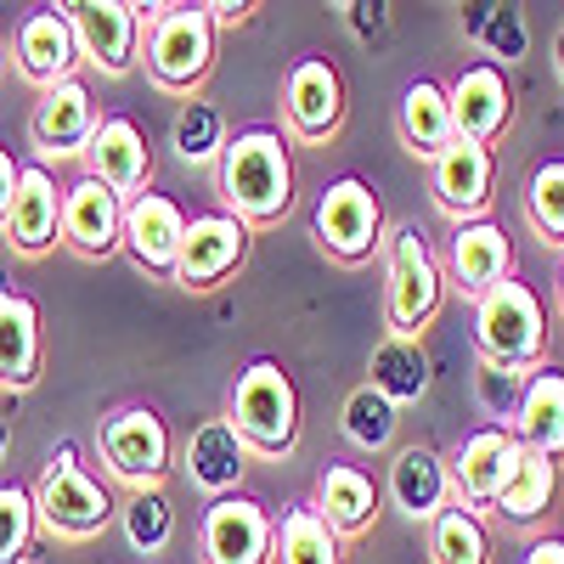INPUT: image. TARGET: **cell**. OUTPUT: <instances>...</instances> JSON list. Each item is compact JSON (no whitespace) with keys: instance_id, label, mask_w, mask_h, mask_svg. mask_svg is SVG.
I'll return each instance as SVG.
<instances>
[{"instance_id":"6da1fadb","label":"cell","mask_w":564,"mask_h":564,"mask_svg":"<svg viewBox=\"0 0 564 564\" xmlns=\"http://www.w3.org/2000/svg\"><path fill=\"white\" fill-rule=\"evenodd\" d=\"M220 198L226 215L249 220H282L294 204V164L276 130H238L226 135L220 153Z\"/></svg>"},{"instance_id":"7a4b0ae2","label":"cell","mask_w":564,"mask_h":564,"mask_svg":"<svg viewBox=\"0 0 564 564\" xmlns=\"http://www.w3.org/2000/svg\"><path fill=\"white\" fill-rule=\"evenodd\" d=\"M226 423L243 435L249 452L282 457L300 441V390H294V379L276 361H249L238 372V384H231Z\"/></svg>"},{"instance_id":"3957f363","label":"cell","mask_w":564,"mask_h":564,"mask_svg":"<svg viewBox=\"0 0 564 564\" xmlns=\"http://www.w3.org/2000/svg\"><path fill=\"white\" fill-rule=\"evenodd\" d=\"M475 339H480V356L502 372H525L542 361V345H547V311L536 300L531 282H497L491 294H480L475 305Z\"/></svg>"},{"instance_id":"277c9868","label":"cell","mask_w":564,"mask_h":564,"mask_svg":"<svg viewBox=\"0 0 564 564\" xmlns=\"http://www.w3.org/2000/svg\"><path fill=\"white\" fill-rule=\"evenodd\" d=\"M441 311V265L423 243V226H395L384 265V316L395 339H417V327Z\"/></svg>"},{"instance_id":"5b68a950","label":"cell","mask_w":564,"mask_h":564,"mask_svg":"<svg viewBox=\"0 0 564 564\" xmlns=\"http://www.w3.org/2000/svg\"><path fill=\"white\" fill-rule=\"evenodd\" d=\"M34 513L57 536H97L108 520H113V497L85 475V463L74 446H57V457L45 463V475L34 486Z\"/></svg>"},{"instance_id":"8992f818","label":"cell","mask_w":564,"mask_h":564,"mask_svg":"<svg viewBox=\"0 0 564 564\" xmlns=\"http://www.w3.org/2000/svg\"><path fill=\"white\" fill-rule=\"evenodd\" d=\"M148 68L164 90H193L215 68V23L204 7H159L148 34Z\"/></svg>"},{"instance_id":"52a82bcc","label":"cell","mask_w":564,"mask_h":564,"mask_svg":"<svg viewBox=\"0 0 564 564\" xmlns=\"http://www.w3.org/2000/svg\"><path fill=\"white\" fill-rule=\"evenodd\" d=\"M316 243L334 260H350V265L384 243V209H379L367 181L345 175L316 198Z\"/></svg>"},{"instance_id":"ba28073f","label":"cell","mask_w":564,"mask_h":564,"mask_svg":"<svg viewBox=\"0 0 564 564\" xmlns=\"http://www.w3.org/2000/svg\"><path fill=\"white\" fill-rule=\"evenodd\" d=\"M198 553L204 564H271L276 525L254 497H215L198 525Z\"/></svg>"},{"instance_id":"9c48e42d","label":"cell","mask_w":564,"mask_h":564,"mask_svg":"<svg viewBox=\"0 0 564 564\" xmlns=\"http://www.w3.org/2000/svg\"><path fill=\"white\" fill-rule=\"evenodd\" d=\"M102 457L108 468L130 486H159L164 468H170V430L153 406H119L108 423H102Z\"/></svg>"},{"instance_id":"30bf717a","label":"cell","mask_w":564,"mask_h":564,"mask_svg":"<svg viewBox=\"0 0 564 564\" xmlns=\"http://www.w3.org/2000/svg\"><path fill=\"white\" fill-rule=\"evenodd\" d=\"M249 254V226L226 209H209V215H193L186 220V238H181V260L170 271V282L181 289H215L231 271L243 265Z\"/></svg>"},{"instance_id":"8fae6325","label":"cell","mask_w":564,"mask_h":564,"mask_svg":"<svg viewBox=\"0 0 564 564\" xmlns=\"http://www.w3.org/2000/svg\"><path fill=\"white\" fill-rule=\"evenodd\" d=\"M68 29L79 40V57L97 63L102 74H124L135 63V40H141V12L130 0H68Z\"/></svg>"},{"instance_id":"7c38bea8","label":"cell","mask_w":564,"mask_h":564,"mask_svg":"<svg viewBox=\"0 0 564 564\" xmlns=\"http://www.w3.org/2000/svg\"><path fill=\"white\" fill-rule=\"evenodd\" d=\"M525 446L513 441V430H502V423H486V430H475L457 457H452V486H457V502L463 508H497L502 486L513 480V468H520Z\"/></svg>"},{"instance_id":"4fadbf2b","label":"cell","mask_w":564,"mask_h":564,"mask_svg":"<svg viewBox=\"0 0 564 564\" xmlns=\"http://www.w3.org/2000/svg\"><path fill=\"white\" fill-rule=\"evenodd\" d=\"M85 164H90V181H102L113 198H135L141 186L153 181V153H148V135H141V124L130 113H108L97 119V130H90L85 141Z\"/></svg>"},{"instance_id":"5bb4252c","label":"cell","mask_w":564,"mask_h":564,"mask_svg":"<svg viewBox=\"0 0 564 564\" xmlns=\"http://www.w3.org/2000/svg\"><path fill=\"white\" fill-rule=\"evenodd\" d=\"M452 102V130L457 141H475V148H491V141L508 130L513 119V90H508V74L497 63H475L463 68L446 90Z\"/></svg>"},{"instance_id":"9a60e30c","label":"cell","mask_w":564,"mask_h":564,"mask_svg":"<svg viewBox=\"0 0 564 564\" xmlns=\"http://www.w3.org/2000/svg\"><path fill=\"white\" fill-rule=\"evenodd\" d=\"M282 108L300 141H327L345 119V79L327 57H300L282 79Z\"/></svg>"},{"instance_id":"2e32d148","label":"cell","mask_w":564,"mask_h":564,"mask_svg":"<svg viewBox=\"0 0 564 564\" xmlns=\"http://www.w3.org/2000/svg\"><path fill=\"white\" fill-rule=\"evenodd\" d=\"M181 468H186V480H193L198 491L238 497V486L249 475V446H243V435L231 430L226 417H204L198 430L186 435V446H181Z\"/></svg>"},{"instance_id":"e0dca14e","label":"cell","mask_w":564,"mask_h":564,"mask_svg":"<svg viewBox=\"0 0 564 564\" xmlns=\"http://www.w3.org/2000/svg\"><path fill=\"white\" fill-rule=\"evenodd\" d=\"M63 243H74L90 260H102L124 243V204L102 181L79 175L74 186H63Z\"/></svg>"},{"instance_id":"ac0fdd59","label":"cell","mask_w":564,"mask_h":564,"mask_svg":"<svg viewBox=\"0 0 564 564\" xmlns=\"http://www.w3.org/2000/svg\"><path fill=\"white\" fill-rule=\"evenodd\" d=\"M0 231H7V243L18 254H45L57 243V231H63V186H57V175L45 164H23L12 215H7Z\"/></svg>"},{"instance_id":"d6986e66","label":"cell","mask_w":564,"mask_h":564,"mask_svg":"<svg viewBox=\"0 0 564 564\" xmlns=\"http://www.w3.org/2000/svg\"><path fill=\"white\" fill-rule=\"evenodd\" d=\"M181 238H186V215L175 198L164 193H135L124 204V249L135 265H148V271H175L181 260Z\"/></svg>"},{"instance_id":"ffe728a7","label":"cell","mask_w":564,"mask_h":564,"mask_svg":"<svg viewBox=\"0 0 564 564\" xmlns=\"http://www.w3.org/2000/svg\"><path fill=\"white\" fill-rule=\"evenodd\" d=\"M74 63H79V40H74L63 7H40V12H29V18L18 23V68H23L40 90L74 79Z\"/></svg>"},{"instance_id":"44dd1931","label":"cell","mask_w":564,"mask_h":564,"mask_svg":"<svg viewBox=\"0 0 564 564\" xmlns=\"http://www.w3.org/2000/svg\"><path fill=\"white\" fill-rule=\"evenodd\" d=\"M446 271L463 294H491L497 282H508L513 271V243H508V231L491 226V220H463L452 231V249H446Z\"/></svg>"},{"instance_id":"7402d4cb","label":"cell","mask_w":564,"mask_h":564,"mask_svg":"<svg viewBox=\"0 0 564 564\" xmlns=\"http://www.w3.org/2000/svg\"><path fill=\"white\" fill-rule=\"evenodd\" d=\"M430 175H435V204H441L446 215H457V226L486 215V204H491V175H497L491 148L452 141V148L430 164Z\"/></svg>"},{"instance_id":"603a6c76","label":"cell","mask_w":564,"mask_h":564,"mask_svg":"<svg viewBox=\"0 0 564 564\" xmlns=\"http://www.w3.org/2000/svg\"><path fill=\"white\" fill-rule=\"evenodd\" d=\"M390 497L406 520H441L452 508V468L435 446H401L390 463Z\"/></svg>"},{"instance_id":"cb8c5ba5","label":"cell","mask_w":564,"mask_h":564,"mask_svg":"<svg viewBox=\"0 0 564 564\" xmlns=\"http://www.w3.org/2000/svg\"><path fill=\"white\" fill-rule=\"evenodd\" d=\"M34 141H40V153H85V141L90 130H97V108H90V90L79 79H63L52 90H40V102H34V119H29Z\"/></svg>"},{"instance_id":"d4e9b609","label":"cell","mask_w":564,"mask_h":564,"mask_svg":"<svg viewBox=\"0 0 564 564\" xmlns=\"http://www.w3.org/2000/svg\"><path fill=\"white\" fill-rule=\"evenodd\" d=\"M334 536H361L379 520V486H372L367 468L356 463H327L316 475V502H311Z\"/></svg>"},{"instance_id":"484cf974","label":"cell","mask_w":564,"mask_h":564,"mask_svg":"<svg viewBox=\"0 0 564 564\" xmlns=\"http://www.w3.org/2000/svg\"><path fill=\"white\" fill-rule=\"evenodd\" d=\"M513 441L536 457H564V372L542 367L525 379L520 406H513Z\"/></svg>"},{"instance_id":"4316f807","label":"cell","mask_w":564,"mask_h":564,"mask_svg":"<svg viewBox=\"0 0 564 564\" xmlns=\"http://www.w3.org/2000/svg\"><path fill=\"white\" fill-rule=\"evenodd\" d=\"M40 379V311L23 294H0V390Z\"/></svg>"},{"instance_id":"83f0119b","label":"cell","mask_w":564,"mask_h":564,"mask_svg":"<svg viewBox=\"0 0 564 564\" xmlns=\"http://www.w3.org/2000/svg\"><path fill=\"white\" fill-rule=\"evenodd\" d=\"M401 141H406V153L430 159V164L457 141L452 102H446V90L435 79H412L406 85V97H401Z\"/></svg>"},{"instance_id":"f1b7e54d","label":"cell","mask_w":564,"mask_h":564,"mask_svg":"<svg viewBox=\"0 0 564 564\" xmlns=\"http://www.w3.org/2000/svg\"><path fill=\"white\" fill-rule=\"evenodd\" d=\"M367 372H372V390L379 395H390L395 406L401 401H417L423 390H430V356H423V345L417 339H384L379 350H372V361H367Z\"/></svg>"},{"instance_id":"f546056e","label":"cell","mask_w":564,"mask_h":564,"mask_svg":"<svg viewBox=\"0 0 564 564\" xmlns=\"http://www.w3.org/2000/svg\"><path fill=\"white\" fill-rule=\"evenodd\" d=\"M553 486H558V463L525 452L520 468H513V480L497 497V513H502L508 525H531V520H542V513L553 508Z\"/></svg>"},{"instance_id":"4dcf8cb0","label":"cell","mask_w":564,"mask_h":564,"mask_svg":"<svg viewBox=\"0 0 564 564\" xmlns=\"http://www.w3.org/2000/svg\"><path fill=\"white\" fill-rule=\"evenodd\" d=\"M339 423H345V435L361 446V452H384L401 430V406L390 395H379L372 384H356L339 406Z\"/></svg>"},{"instance_id":"1f68e13d","label":"cell","mask_w":564,"mask_h":564,"mask_svg":"<svg viewBox=\"0 0 564 564\" xmlns=\"http://www.w3.org/2000/svg\"><path fill=\"white\" fill-rule=\"evenodd\" d=\"M430 553H435V564H491V542H486L480 513L452 502L430 525Z\"/></svg>"},{"instance_id":"d6a6232c","label":"cell","mask_w":564,"mask_h":564,"mask_svg":"<svg viewBox=\"0 0 564 564\" xmlns=\"http://www.w3.org/2000/svg\"><path fill=\"white\" fill-rule=\"evenodd\" d=\"M276 564H339V536L316 508H289L276 531Z\"/></svg>"},{"instance_id":"836d02e7","label":"cell","mask_w":564,"mask_h":564,"mask_svg":"<svg viewBox=\"0 0 564 564\" xmlns=\"http://www.w3.org/2000/svg\"><path fill=\"white\" fill-rule=\"evenodd\" d=\"M119 525H124V542H130L135 553H159V547L175 536L170 491H164V486H141V491H130V502L119 508Z\"/></svg>"},{"instance_id":"e575fe53","label":"cell","mask_w":564,"mask_h":564,"mask_svg":"<svg viewBox=\"0 0 564 564\" xmlns=\"http://www.w3.org/2000/svg\"><path fill=\"white\" fill-rule=\"evenodd\" d=\"M175 153L186 164H209V159L226 153V124H220L215 102H204V97L181 102V113H175Z\"/></svg>"},{"instance_id":"d590c367","label":"cell","mask_w":564,"mask_h":564,"mask_svg":"<svg viewBox=\"0 0 564 564\" xmlns=\"http://www.w3.org/2000/svg\"><path fill=\"white\" fill-rule=\"evenodd\" d=\"M468 40H480L491 57L513 63V57H525V18L520 7H475L468 12Z\"/></svg>"},{"instance_id":"8d00e7d4","label":"cell","mask_w":564,"mask_h":564,"mask_svg":"<svg viewBox=\"0 0 564 564\" xmlns=\"http://www.w3.org/2000/svg\"><path fill=\"white\" fill-rule=\"evenodd\" d=\"M525 215L542 231L547 243H564V159L542 164L531 175V193H525Z\"/></svg>"},{"instance_id":"74e56055","label":"cell","mask_w":564,"mask_h":564,"mask_svg":"<svg viewBox=\"0 0 564 564\" xmlns=\"http://www.w3.org/2000/svg\"><path fill=\"white\" fill-rule=\"evenodd\" d=\"M34 542V491L0 486V564H23Z\"/></svg>"},{"instance_id":"f35d334b","label":"cell","mask_w":564,"mask_h":564,"mask_svg":"<svg viewBox=\"0 0 564 564\" xmlns=\"http://www.w3.org/2000/svg\"><path fill=\"white\" fill-rule=\"evenodd\" d=\"M520 390H525L520 372H502V367L486 361V372H480V401H486L491 417H513V406H520Z\"/></svg>"},{"instance_id":"ab89813d","label":"cell","mask_w":564,"mask_h":564,"mask_svg":"<svg viewBox=\"0 0 564 564\" xmlns=\"http://www.w3.org/2000/svg\"><path fill=\"white\" fill-rule=\"evenodd\" d=\"M345 23L356 29V40H384L390 34V7H384V0H350Z\"/></svg>"},{"instance_id":"60d3db41","label":"cell","mask_w":564,"mask_h":564,"mask_svg":"<svg viewBox=\"0 0 564 564\" xmlns=\"http://www.w3.org/2000/svg\"><path fill=\"white\" fill-rule=\"evenodd\" d=\"M18 175H23V164L0 148V226H7V215H12V198H18Z\"/></svg>"},{"instance_id":"b9f144b4","label":"cell","mask_w":564,"mask_h":564,"mask_svg":"<svg viewBox=\"0 0 564 564\" xmlns=\"http://www.w3.org/2000/svg\"><path fill=\"white\" fill-rule=\"evenodd\" d=\"M525 564H564V536H542V542H531Z\"/></svg>"},{"instance_id":"7bdbcfd3","label":"cell","mask_w":564,"mask_h":564,"mask_svg":"<svg viewBox=\"0 0 564 564\" xmlns=\"http://www.w3.org/2000/svg\"><path fill=\"white\" fill-rule=\"evenodd\" d=\"M204 12H209V23H243L249 18L243 0H238V7H231V0H215V7H204Z\"/></svg>"},{"instance_id":"ee69618b","label":"cell","mask_w":564,"mask_h":564,"mask_svg":"<svg viewBox=\"0 0 564 564\" xmlns=\"http://www.w3.org/2000/svg\"><path fill=\"white\" fill-rule=\"evenodd\" d=\"M553 68H558V85H564V29L553 34Z\"/></svg>"},{"instance_id":"f6af8a7d","label":"cell","mask_w":564,"mask_h":564,"mask_svg":"<svg viewBox=\"0 0 564 564\" xmlns=\"http://www.w3.org/2000/svg\"><path fill=\"white\" fill-rule=\"evenodd\" d=\"M7 452H12V423L0 417V463H7Z\"/></svg>"},{"instance_id":"bcb514c9","label":"cell","mask_w":564,"mask_h":564,"mask_svg":"<svg viewBox=\"0 0 564 564\" xmlns=\"http://www.w3.org/2000/svg\"><path fill=\"white\" fill-rule=\"evenodd\" d=\"M558 311H564V265H558Z\"/></svg>"}]
</instances>
